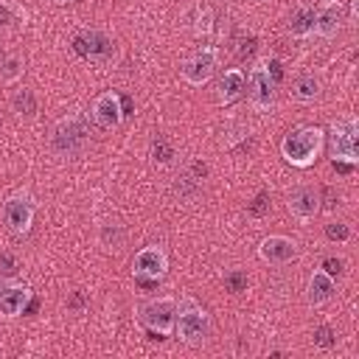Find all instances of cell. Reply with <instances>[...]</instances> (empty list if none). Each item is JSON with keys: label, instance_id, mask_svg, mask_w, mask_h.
<instances>
[{"label": "cell", "instance_id": "1", "mask_svg": "<svg viewBox=\"0 0 359 359\" xmlns=\"http://www.w3.org/2000/svg\"><path fill=\"white\" fill-rule=\"evenodd\" d=\"M323 146H325L323 126H297L280 140V157L294 168H309L320 157Z\"/></svg>", "mask_w": 359, "mask_h": 359}, {"label": "cell", "instance_id": "2", "mask_svg": "<svg viewBox=\"0 0 359 359\" xmlns=\"http://www.w3.org/2000/svg\"><path fill=\"white\" fill-rule=\"evenodd\" d=\"M174 334L180 337V342L185 345H202L210 334V314L194 303V300H182L177 303V320H174Z\"/></svg>", "mask_w": 359, "mask_h": 359}, {"label": "cell", "instance_id": "3", "mask_svg": "<svg viewBox=\"0 0 359 359\" xmlns=\"http://www.w3.org/2000/svg\"><path fill=\"white\" fill-rule=\"evenodd\" d=\"M275 84L278 79L272 76L269 59H261L250 67V73L244 76V90H247V101L255 112H269L275 104Z\"/></svg>", "mask_w": 359, "mask_h": 359}, {"label": "cell", "instance_id": "4", "mask_svg": "<svg viewBox=\"0 0 359 359\" xmlns=\"http://www.w3.org/2000/svg\"><path fill=\"white\" fill-rule=\"evenodd\" d=\"M87 137H90L87 118L81 112H67L65 118L56 121L53 135H50V143H53V149L59 154H79L87 146Z\"/></svg>", "mask_w": 359, "mask_h": 359}, {"label": "cell", "instance_id": "5", "mask_svg": "<svg viewBox=\"0 0 359 359\" xmlns=\"http://www.w3.org/2000/svg\"><path fill=\"white\" fill-rule=\"evenodd\" d=\"M174 320H177L174 297H151L137 306V323L149 328V334H160V337L174 334Z\"/></svg>", "mask_w": 359, "mask_h": 359}, {"label": "cell", "instance_id": "6", "mask_svg": "<svg viewBox=\"0 0 359 359\" xmlns=\"http://www.w3.org/2000/svg\"><path fill=\"white\" fill-rule=\"evenodd\" d=\"M356 137H359V123L356 118H342L328 126V149L334 163H348L356 165L359 151H356Z\"/></svg>", "mask_w": 359, "mask_h": 359}, {"label": "cell", "instance_id": "7", "mask_svg": "<svg viewBox=\"0 0 359 359\" xmlns=\"http://www.w3.org/2000/svg\"><path fill=\"white\" fill-rule=\"evenodd\" d=\"M216 67H219V50L208 45V48H199L196 53H191V56L182 62L180 76H182V81L191 84V87H205V84L213 79Z\"/></svg>", "mask_w": 359, "mask_h": 359}, {"label": "cell", "instance_id": "8", "mask_svg": "<svg viewBox=\"0 0 359 359\" xmlns=\"http://www.w3.org/2000/svg\"><path fill=\"white\" fill-rule=\"evenodd\" d=\"M3 224L14 236H25L34 224V202L28 194L17 191L3 202Z\"/></svg>", "mask_w": 359, "mask_h": 359}, {"label": "cell", "instance_id": "9", "mask_svg": "<svg viewBox=\"0 0 359 359\" xmlns=\"http://www.w3.org/2000/svg\"><path fill=\"white\" fill-rule=\"evenodd\" d=\"M165 269H168V255L157 244L137 250L132 258V275L137 280H160L165 275Z\"/></svg>", "mask_w": 359, "mask_h": 359}, {"label": "cell", "instance_id": "10", "mask_svg": "<svg viewBox=\"0 0 359 359\" xmlns=\"http://www.w3.org/2000/svg\"><path fill=\"white\" fill-rule=\"evenodd\" d=\"M345 22V3L342 0H325L323 6L314 8V20H311V36L320 39H331L339 34Z\"/></svg>", "mask_w": 359, "mask_h": 359}, {"label": "cell", "instance_id": "11", "mask_svg": "<svg viewBox=\"0 0 359 359\" xmlns=\"http://www.w3.org/2000/svg\"><path fill=\"white\" fill-rule=\"evenodd\" d=\"M90 118L95 126L101 129H118L123 123V104L121 95L112 90H104L101 95H95L93 107H90Z\"/></svg>", "mask_w": 359, "mask_h": 359}, {"label": "cell", "instance_id": "12", "mask_svg": "<svg viewBox=\"0 0 359 359\" xmlns=\"http://www.w3.org/2000/svg\"><path fill=\"white\" fill-rule=\"evenodd\" d=\"M286 208H289V213L294 216V219H300V222H311L317 213H320V208H323V196H320V191L314 188V185H294L292 191H289V196H286Z\"/></svg>", "mask_w": 359, "mask_h": 359}, {"label": "cell", "instance_id": "13", "mask_svg": "<svg viewBox=\"0 0 359 359\" xmlns=\"http://www.w3.org/2000/svg\"><path fill=\"white\" fill-rule=\"evenodd\" d=\"M258 258L269 266H283V264L297 258V241L289 236H280V233L264 236L258 244Z\"/></svg>", "mask_w": 359, "mask_h": 359}, {"label": "cell", "instance_id": "14", "mask_svg": "<svg viewBox=\"0 0 359 359\" xmlns=\"http://www.w3.org/2000/svg\"><path fill=\"white\" fill-rule=\"evenodd\" d=\"M31 300V289L20 280H11V278H0V317L3 320H14L25 311Z\"/></svg>", "mask_w": 359, "mask_h": 359}, {"label": "cell", "instance_id": "15", "mask_svg": "<svg viewBox=\"0 0 359 359\" xmlns=\"http://www.w3.org/2000/svg\"><path fill=\"white\" fill-rule=\"evenodd\" d=\"M76 50L90 62H107L112 56V39L101 31H84L76 36Z\"/></svg>", "mask_w": 359, "mask_h": 359}, {"label": "cell", "instance_id": "16", "mask_svg": "<svg viewBox=\"0 0 359 359\" xmlns=\"http://www.w3.org/2000/svg\"><path fill=\"white\" fill-rule=\"evenodd\" d=\"M334 292H337L334 275H328L325 269H314V272L309 275V280H306V303H309V306H314V309L325 306V303L334 297Z\"/></svg>", "mask_w": 359, "mask_h": 359}, {"label": "cell", "instance_id": "17", "mask_svg": "<svg viewBox=\"0 0 359 359\" xmlns=\"http://www.w3.org/2000/svg\"><path fill=\"white\" fill-rule=\"evenodd\" d=\"M241 95H244V70H241V67H227V70L222 73L219 84H216V98H219V104L230 107V104H236Z\"/></svg>", "mask_w": 359, "mask_h": 359}, {"label": "cell", "instance_id": "18", "mask_svg": "<svg viewBox=\"0 0 359 359\" xmlns=\"http://www.w3.org/2000/svg\"><path fill=\"white\" fill-rule=\"evenodd\" d=\"M320 90H323V81H320L317 76H311V73H303V76H297V79L292 81L289 95H292V101H297V104H311V101L320 98Z\"/></svg>", "mask_w": 359, "mask_h": 359}, {"label": "cell", "instance_id": "19", "mask_svg": "<svg viewBox=\"0 0 359 359\" xmlns=\"http://www.w3.org/2000/svg\"><path fill=\"white\" fill-rule=\"evenodd\" d=\"M311 20H314V8H311V6H300V8L292 14V20H289V34H292L294 39L311 36Z\"/></svg>", "mask_w": 359, "mask_h": 359}, {"label": "cell", "instance_id": "20", "mask_svg": "<svg viewBox=\"0 0 359 359\" xmlns=\"http://www.w3.org/2000/svg\"><path fill=\"white\" fill-rule=\"evenodd\" d=\"M325 238L328 241H337V244L351 241V224H345V222H328L325 224Z\"/></svg>", "mask_w": 359, "mask_h": 359}, {"label": "cell", "instance_id": "21", "mask_svg": "<svg viewBox=\"0 0 359 359\" xmlns=\"http://www.w3.org/2000/svg\"><path fill=\"white\" fill-rule=\"evenodd\" d=\"M210 28H213V14H210V8H196L194 34H196V36H205V34H210Z\"/></svg>", "mask_w": 359, "mask_h": 359}, {"label": "cell", "instance_id": "22", "mask_svg": "<svg viewBox=\"0 0 359 359\" xmlns=\"http://www.w3.org/2000/svg\"><path fill=\"white\" fill-rule=\"evenodd\" d=\"M14 109H17L20 115H28V118H31V115L36 112V101H34V95H31L28 90L17 93V95H14Z\"/></svg>", "mask_w": 359, "mask_h": 359}, {"label": "cell", "instance_id": "23", "mask_svg": "<svg viewBox=\"0 0 359 359\" xmlns=\"http://www.w3.org/2000/svg\"><path fill=\"white\" fill-rule=\"evenodd\" d=\"M311 342H314V348H331V345L337 342V334H334L331 325H317Z\"/></svg>", "mask_w": 359, "mask_h": 359}, {"label": "cell", "instance_id": "24", "mask_svg": "<svg viewBox=\"0 0 359 359\" xmlns=\"http://www.w3.org/2000/svg\"><path fill=\"white\" fill-rule=\"evenodd\" d=\"M3 79L6 81H14L17 76H22V62L17 59V56H8V59H3Z\"/></svg>", "mask_w": 359, "mask_h": 359}, {"label": "cell", "instance_id": "25", "mask_svg": "<svg viewBox=\"0 0 359 359\" xmlns=\"http://www.w3.org/2000/svg\"><path fill=\"white\" fill-rule=\"evenodd\" d=\"M224 283H227L230 292H241V289L247 286V275H244V272H230V275L224 278Z\"/></svg>", "mask_w": 359, "mask_h": 359}, {"label": "cell", "instance_id": "26", "mask_svg": "<svg viewBox=\"0 0 359 359\" xmlns=\"http://www.w3.org/2000/svg\"><path fill=\"white\" fill-rule=\"evenodd\" d=\"M342 266H345V261H342V258H325L320 269H325L328 275H339V272H342Z\"/></svg>", "mask_w": 359, "mask_h": 359}, {"label": "cell", "instance_id": "27", "mask_svg": "<svg viewBox=\"0 0 359 359\" xmlns=\"http://www.w3.org/2000/svg\"><path fill=\"white\" fill-rule=\"evenodd\" d=\"M14 269H17V258L8 255V252H3V255H0V272L8 275V272H14Z\"/></svg>", "mask_w": 359, "mask_h": 359}, {"label": "cell", "instance_id": "28", "mask_svg": "<svg viewBox=\"0 0 359 359\" xmlns=\"http://www.w3.org/2000/svg\"><path fill=\"white\" fill-rule=\"evenodd\" d=\"M264 205H266V194H261V196H258V199H255V205H252V213H255V216H258V213H261V210H264Z\"/></svg>", "mask_w": 359, "mask_h": 359}, {"label": "cell", "instance_id": "29", "mask_svg": "<svg viewBox=\"0 0 359 359\" xmlns=\"http://www.w3.org/2000/svg\"><path fill=\"white\" fill-rule=\"evenodd\" d=\"M8 22V11H6V6H0V25H6Z\"/></svg>", "mask_w": 359, "mask_h": 359}, {"label": "cell", "instance_id": "30", "mask_svg": "<svg viewBox=\"0 0 359 359\" xmlns=\"http://www.w3.org/2000/svg\"><path fill=\"white\" fill-rule=\"evenodd\" d=\"M56 3H70V0H56Z\"/></svg>", "mask_w": 359, "mask_h": 359}]
</instances>
